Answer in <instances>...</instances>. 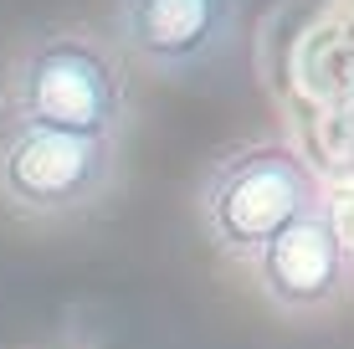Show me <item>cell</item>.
Wrapping results in <instances>:
<instances>
[{
	"label": "cell",
	"mask_w": 354,
	"mask_h": 349,
	"mask_svg": "<svg viewBox=\"0 0 354 349\" xmlns=\"http://www.w3.org/2000/svg\"><path fill=\"white\" fill-rule=\"evenodd\" d=\"M118 175V144L36 118H0V206L26 221H67L93 211Z\"/></svg>",
	"instance_id": "2"
},
{
	"label": "cell",
	"mask_w": 354,
	"mask_h": 349,
	"mask_svg": "<svg viewBox=\"0 0 354 349\" xmlns=\"http://www.w3.org/2000/svg\"><path fill=\"white\" fill-rule=\"evenodd\" d=\"M257 287L272 308L283 314H324L344 298L349 278V252L339 242V226L328 221L324 206L303 211L283 232L252 257Z\"/></svg>",
	"instance_id": "5"
},
{
	"label": "cell",
	"mask_w": 354,
	"mask_h": 349,
	"mask_svg": "<svg viewBox=\"0 0 354 349\" xmlns=\"http://www.w3.org/2000/svg\"><path fill=\"white\" fill-rule=\"evenodd\" d=\"M10 113L118 144L129 124L124 62L88 31H46L10 67Z\"/></svg>",
	"instance_id": "1"
},
{
	"label": "cell",
	"mask_w": 354,
	"mask_h": 349,
	"mask_svg": "<svg viewBox=\"0 0 354 349\" xmlns=\"http://www.w3.org/2000/svg\"><path fill=\"white\" fill-rule=\"evenodd\" d=\"M313 206H319V180L308 160L288 144H247L226 154L201 185L205 236L241 262H252L288 221H298Z\"/></svg>",
	"instance_id": "3"
},
{
	"label": "cell",
	"mask_w": 354,
	"mask_h": 349,
	"mask_svg": "<svg viewBox=\"0 0 354 349\" xmlns=\"http://www.w3.org/2000/svg\"><path fill=\"white\" fill-rule=\"evenodd\" d=\"M241 0H113V41L139 67L180 77L201 72L236 41Z\"/></svg>",
	"instance_id": "4"
}]
</instances>
